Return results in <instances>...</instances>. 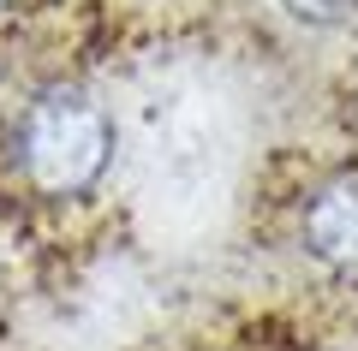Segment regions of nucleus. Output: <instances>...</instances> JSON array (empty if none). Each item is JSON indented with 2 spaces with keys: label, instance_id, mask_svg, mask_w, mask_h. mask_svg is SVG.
<instances>
[{
  "label": "nucleus",
  "instance_id": "f257e3e1",
  "mask_svg": "<svg viewBox=\"0 0 358 351\" xmlns=\"http://www.w3.org/2000/svg\"><path fill=\"white\" fill-rule=\"evenodd\" d=\"M108 161H114V119L90 89L54 84L13 113L6 167L30 197L78 202L108 179Z\"/></svg>",
  "mask_w": 358,
  "mask_h": 351
},
{
  "label": "nucleus",
  "instance_id": "f03ea898",
  "mask_svg": "<svg viewBox=\"0 0 358 351\" xmlns=\"http://www.w3.org/2000/svg\"><path fill=\"white\" fill-rule=\"evenodd\" d=\"M293 239L317 274L358 280V167L322 173L293 209Z\"/></svg>",
  "mask_w": 358,
  "mask_h": 351
},
{
  "label": "nucleus",
  "instance_id": "7ed1b4c3",
  "mask_svg": "<svg viewBox=\"0 0 358 351\" xmlns=\"http://www.w3.org/2000/svg\"><path fill=\"white\" fill-rule=\"evenodd\" d=\"M293 24L305 30H329V24H346V18L358 13V0H275Z\"/></svg>",
  "mask_w": 358,
  "mask_h": 351
}]
</instances>
